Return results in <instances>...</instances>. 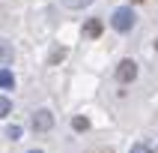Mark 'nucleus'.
Wrapping results in <instances>:
<instances>
[{"mask_svg":"<svg viewBox=\"0 0 158 153\" xmlns=\"http://www.w3.org/2000/svg\"><path fill=\"white\" fill-rule=\"evenodd\" d=\"M134 18L137 15H134L128 6H119L114 15H110V24H114V30H119V33H128V30L134 27Z\"/></svg>","mask_w":158,"mask_h":153,"instance_id":"f257e3e1","label":"nucleus"},{"mask_svg":"<svg viewBox=\"0 0 158 153\" xmlns=\"http://www.w3.org/2000/svg\"><path fill=\"white\" fill-rule=\"evenodd\" d=\"M30 123H33L36 132H48V129L54 126V114L48 111V108H39V111L33 114V120H30Z\"/></svg>","mask_w":158,"mask_h":153,"instance_id":"f03ea898","label":"nucleus"},{"mask_svg":"<svg viewBox=\"0 0 158 153\" xmlns=\"http://www.w3.org/2000/svg\"><path fill=\"white\" fill-rule=\"evenodd\" d=\"M116 78L123 81V84H131V81L137 78V63L134 60H123L116 66Z\"/></svg>","mask_w":158,"mask_h":153,"instance_id":"7ed1b4c3","label":"nucleus"},{"mask_svg":"<svg viewBox=\"0 0 158 153\" xmlns=\"http://www.w3.org/2000/svg\"><path fill=\"white\" fill-rule=\"evenodd\" d=\"M84 36H87V39H98V36H102V21H98V18H87V21H84Z\"/></svg>","mask_w":158,"mask_h":153,"instance_id":"20e7f679","label":"nucleus"},{"mask_svg":"<svg viewBox=\"0 0 158 153\" xmlns=\"http://www.w3.org/2000/svg\"><path fill=\"white\" fill-rule=\"evenodd\" d=\"M12 57H15V54H12V45L0 39V63L6 66V63H12Z\"/></svg>","mask_w":158,"mask_h":153,"instance_id":"39448f33","label":"nucleus"},{"mask_svg":"<svg viewBox=\"0 0 158 153\" xmlns=\"http://www.w3.org/2000/svg\"><path fill=\"white\" fill-rule=\"evenodd\" d=\"M0 87H6V90L15 87V75H12L9 69H0Z\"/></svg>","mask_w":158,"mask_h":153,"instance_id":"423d86ee","label":"nucleus"},{"mask_svg":"<svg viewBox=\"0 0 158 153\" xmlns=\"http://www.w3.org/2000/svg\"><path fill=\"white\" fill-rule=\"evenodd\" d=\"M93 0H63V6H69V9H84V6H89Z\"/></svg>","mask_w":158,"mask_h":153,"instance_id":"0eeeda50","label":"nucleus"},{"mask_svg":"<svg viewBox=\"0 0 158 153\" xmlns=\"http://www.w3.org/2000/svg\"><path fill=\"white\" fill-rule=\"evenodd\" d=\"M72 126H75L78 132H87V129H89V120H87V117H75V120H72Z\"/></svg>","mask_w":158,"mask_h":153,"instance_id":"6e6552de","label":"nucleus"},{"mask_svg":"<svg viewBox=\"0 0 158 153\" xmlns=\"http://www.w3.org/2000/svg\"><path fill=\"white\" fill-rule=\"evenodd\" d=\"M6 138H12V141H18V138H21V126H18V123H12V126L6 129Z\"/></svg>","mask_w":158,"mask_h":153,"instance_id":"1a4fd4ad","label":"nucleus"},{"mask_svg":"<svg viewBox=\"0 0 158 153\" xmlns=\"http://www.w3.org/2000/svg\"><path fill=\"white\" fill-rule=\"evenodd\" d=\"M9 111H12V102H9L6 96H0V117H6Z\"/></svg>","mask_w":158,"mask_h":153,"instance_id":"9d476101","label":"nucleus"},{"mask_svg":"<svg viewBox=\"0 0 158 153\" xmlns=\"http://www.w3.org/2000/svg\"><path fill=\"white\" fill-rule=\"evenodd\" d=\"M128 153H149V147H146V144H134Z\"/></svg>","mask_w":158,"mask_h":153,"instance_id":"9b49d317","label":"nucleus"},{"mask_svg":"<svg viewBox=\"0 0 158 153\" xmlns=\"http://www.w3.org/2000/svg\"><path fill=\"white\" fill-rule=\"evenodd\" d=\"M27 153H42V150H27Z\"/></svg>","mask_w":158,"mask_h":153,"instance_id":"f8f14e48","label":"nucleus"},{"mask_svg":"<svg viewBox=\"0 0 158 153\" xmlns=\"http://www.w3.org/2000/svg\"><path fill=\"white\" fill-rule=\"evenodd\" d=\"M155 51H158V39H155Z\"/></svg>","mask_w":158,"mask_h":153,"instance_id":"ddd939ff","label":"nucleus"},{"mask_svg":"<svg viewBox=\"0 0 158 153\" xmlns=\"http://www.w3.org/2000/svg\"><path fill=\"white\" fill-rule=\"evenodd\" d=\"M137 3H143V0H137Z\"/></svg>","mask_w":158,"mask_h":153,"instance_id":"4468645a","label":"nucleus"}]
</instances>
